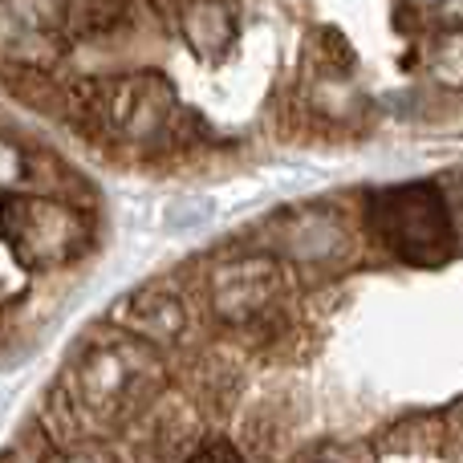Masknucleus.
Listing matches in <instances>:
<instances>
[{
  "label": "nucleus",
  "mask_w": 463,
  "mask_h": 463,
  "mask_svg": "<svg viewBox=\"0 0 463 463\" xmlns=\"http://www.w3.org/2000/svg\"><path fill=\"white\" fill-rule=\"evenodd\" d=\"M0 216H5V236L13 240V248L33 260H65L81 244V220L41 195H13L0 208Z\"/></svg>",
  "instance_id": "obj_1"
},
{
  "label": "nucleus",
  "mask_w": 463,
  "mask_h": 463,
  "mask_svg": "<svg viewBox=\"0 0 463 463\" xmlns=\"http://www.w3.org/2000/svg\"><path fill=\"white\" fill-rule=\"evenodd\" d=\"M378 228L402 248V252H431L443 240V212L439 195L427 187H402V192H386L374 200Z\"/></svg>",
  "instance_id": "obj_2"
},
{
  "label": "nucleus",
  "mask_w": 463,
  "mask_h": 463,
  "mask_svg": "<svg viewBox=\"0 0 463 463\" xmlns=\"http://www.w3.org/2000/svg\"><path fill=\"white\" fill-rule=\"evenodd\" d=\"M122 317H127L135 329H143V334L163 337V334H175L179 329L184 309L163 293H135L127 305H122Z\"/></svg>",
  "instance_id": "obj_3"
},
{
  "label": "nucleus",
  "mask_w": 463,
  "mask_h": 463,
  "mask_svg": "<svg viewBox=\"0 0 463 463\" xmlns=\"http://www.w3.org/2000/svg\"><path fill=\"white\" fill-rule=\"evenodd\" d=\"M195 463H236V456H228V451L220 448V451H208V456H200Z\"/></svg>",
  "instance_id": "obj_4"
}]
</instances>
